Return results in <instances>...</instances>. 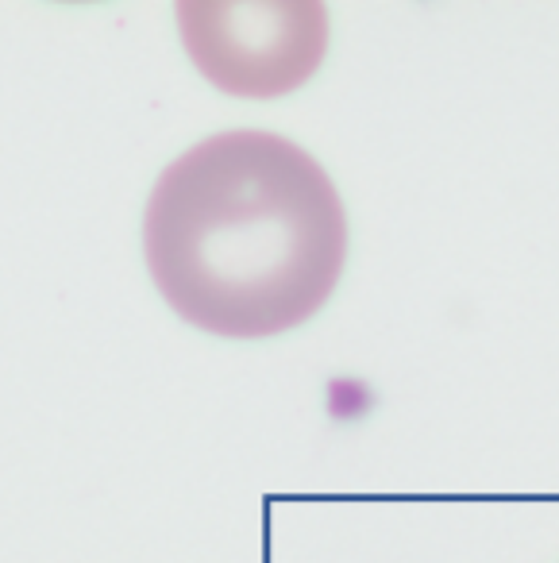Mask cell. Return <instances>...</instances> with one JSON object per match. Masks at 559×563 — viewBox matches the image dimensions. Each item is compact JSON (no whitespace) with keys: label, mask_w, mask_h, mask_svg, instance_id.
<instances>
[{"label":"cell","mask_w":559,"mask_h":563,"mask_svg":"<svg viewBox=\"0 0 559 563\" xmlns=\"http://www.w3.org/2000/svg\"><path fill=\"white\" fill-rule=\"evenodd\" d=\"M178 27L194 66L232 97L294 93L328 51L317 0H182Z\"/></svg>","instance_id":"obj_2"},{"label":"cell","mask_w":559,"mask_h":563,"mask_svg":"<svg viewBox=\"0 0 559 563\" xmlns=\"http://www.w3.org/2000/svg\"><path fill=\"white\" fill-rule=\"evenodd\" d=\"M166 306L217 336H278L343 274L348 212L325 166L271 132L209 135L174 158L143 217Z\"/></svg>","instance_id":"obj_1"}]
</instances>
